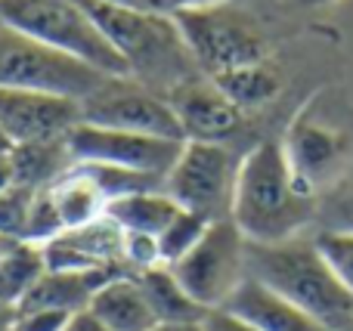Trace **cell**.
Wrapping results in <instances>:
<instances>
[{
    "label": "cell",
    "mask_w": 353,
    "mask_h": 331,
    "mask_svg": "<svg viewBox=\"0 0 353 331\" xmlns=\"http://www.w3.org/2000/svg\"><path fill=\"white\" fill-rule=\"evenodd\" d=\"M232 223L245 242L276 245L304 235L316 220V195L301 189L282 142H257L242 155L232 195Z\"/></svg>",
    "instance_id": "obj_1"
},
{
    "label": "cell",
    "mask_w": 353,
    "mask_h": 331,
    "mask_svg": "<svg viewBox=\"0 0 353 331\" xmlns=\"http://www.w3.org/2000/svg\"><path fill=\"white\" fill-rule=\"evenodd\" d=\"M245 270L251 279L263 282L301 307L307 316L323 322L329 331H350L353 325V295L341 285L329 260L316 248V239L276 242V245H254L245 248Z\"/></svg>",
    "instance_id": "obj_2"
},
{
    "label": "cell",
    "mask_w": 353,
    "mask_h": 331,
    "mask_svg": "<svg viewBox=\"0 0 353 331\" xmlns=\"http://www.w3.org/2000/svg\"><path fill=\"white\" fill-rule=\"evenodd\" d=\"M81 3L128 62L134 81L165 96L176 84L201 74L174 16H165L159 10L105 3V0H81Z\"/></svg>",
    "instance_id": "obj_3"
},
{
    "label": "cell",
    "mask_w": 353,
    "mask_h": 331,
    "mask_svg": "<svg viewBox=\"0 0 353 331\" xmlns=\"http://www.w3.org/2000/svg\"><path fill=\"white\" fill-rule=\"evenodd\" d=\"M0 22L109 78H130L128 62L81 0H0Z\"/></svg>",
    "instance_id": "obj_4"
},
{
    "label": "cell",
    "mask_w": 353,
    "mask_h": 331,
    "mask_svg": "<svg viewBox=\"0 0 353 331\" xmlns=\"http://www.w3.org/2000/svg\"><path fill=\"white\" fill-rule=\"evenodd\" d=\"M174 22L201 74L217 78L232 68L261 65L267 59V37L251 12L232 3L174 12Z\"/></svg>",
    "instance_id": "obj_5"
},
{
    "label": "cell",
    "mask_w": 353,
    "mask_h": 331,
    "mask_svg": "<svg viewBox=\"0 0 353 331\" xmlns=\"http://www.w3.org/2000/svg\"><path fill=\"white\" fill-rule=\"evenodd\" d=\"M109 74L22 34L0 22V87L3 90L56 93L84 103L105 84Z\"/></svg>",
    "instance_id": "obj_6"
},
{
    "label": "cell",
    "mask_w": 353,
    "mask_h": 331,
    "mask_svg": "<svg viewBox=\"0 0 353 331\" xmlns=\"http://www.w3.org/2000/svg\"><path fill=\"white\" fill-rule=\"evenodd\" d=\"M239 164L242 158H236L223 142L186 140L165 180V192L183 211H192L211 223L226 220L232 214Z\"/></svg>",
    "instance_id": "obj_7"
},
{
    "label": "cell",
    "mask_w": 353,
    "mask_h": 331,
    "mask_svg": "<svg viewBox=\"0 0 353 331\" xmlns=\"http://www.w3.org/2000/svg\"><path fill=\"white\" fill-rule=\"evenodd\" d=\"M245 248L248 242L232 223V217L214 220L205 229V235L195 242L192 251H186L176 264H171V273L195 303H201L205 310H223L232 291L248 276Z\"/></svg>",
    "instance_id": "obj_8"
},
{
    "label": "cell",
    "mask_w": 353,
    "mask_h": 331,
    "mask_svg": "<svg viewBox=\"0 0 353 331\" xmlns=\"http://www.w3.org/2000/svg\"><path fill=\"white\" fill-rule=\"evenodd\" d=\"M81 121L109 130L186 142V134L171 103L134 78H105V84L81 103Z\"/></svg>",
    "instance_id": "obj_9"
},
{
    "label": "cell",
    "mask_w": 353,
    "mask_h": 331,
    "mask_svg": "<svg viewBox=\"0 0 353 331\" xmlns=\"http://www.w3.org/2000/svg\"><path fill=\"white\" fill-rule=\"evenodd\" d=\"M65 146L72 161H81V164H112V167H124V171L168 180L183 142L161 140V136L128 134V130H109L81 121L65 136Z\"/></svg>",
    "instance_id": "obj_10"
},
{
    "label": "cell",
    "mask_w": 353,
    "mask_h": 331,
    "mask_svg": "<svg viewBox=\"0 0 353 331\" xmlns=\"http://www.w3.org/2000/svg\"><path fill=\"white\" fill-rule=\"evenodd\" d=\"M282 152H285L288 167H292L294 180L301 183V189H307L316 198L350 167L347 136L341 130L329 127V124L313 121L310 111L294 115V121L288 124Z\"/></svg>",
    "instance_id": "obj_11"
},
{
    "label": "cell",
    "mask_w": 353,
    "mask_h": 331,
    "mask_svg": "<svg viewBox=\"0 0 353 331\" xmlns=\"http://www.w3.org/2000/svg\"><path fill=\"white\" fill-rule=\"evenodd\" d=\"M78 124V99L37 90H3L0 87V130L6 134L12 149L65 140Z\"/></svg>",
    "instance_id": "obj_12"
},
{
    "label": "cell",
    "mask_w": 353,
    "mask_h": 331,
    "mask_svg": "<svg viewBox=\"0 0 353 331\" xmlns=\"http://www.w3.org/2000/svg\"><path fill=\"white\" fill-rule=\"evenodd\" d=\"M165 99L180 118L186 140L226 142L242 124V109L232 105L208 74H195V78L176 84L171 93H165Z\"/></svg>",
    "instance_id": "obj_13"
},
{
    "label": "cell",
    "mask_w": 353,
    "mask_h": 331,
    "mask_svg": "<svg viewBox=\"0 0 353 331\" xmlns=\"http://www.w3.org/2000/svg\"><path fill=\"white\" fill-rule=\"evenodd\" d=\"M223 310L261 331H329L323 322L307 316L301 307H294L292 301H285L282 295H276L273 288H267L251 276H245V282L232 291Z\"/></svg>",
    "instance_id": "obj_14"
},
{
    "label": "cell",
    "mask_w": 353,
    "mask_h": 331,
    "mask_svg": "<svg viewBox=\"0 0 353 331\" xmlns=\"http://www.w3.org/2000/svg\"><path fill=\"white\" fill-rule=\"evenodd\" d=\"M87 310L112 331H152L159 325L152 301L137 273H121L105 285H99Z\"/></svg>",
    "instance_id": "obj_15"
},
{
    "label": "cell",
    "mask_w": 353,
    "mask_h": 331,
    "mask_svg": "<svg viewBox=\"0 0 353 331\" xmlns=\"http://www.w3.org/2000/svg\"><path fill=\"white\" fill-rule=\"evenodd\" d=\"M47 192L65 229L87 226V223L105 217V208H109V195H105L103 183L93 177L90 167L74 164V161L65 173H59L47 186Z\"/></svg>",
    "instance_id": "obj_16"
},
{
    "label": "cell",
    "mask_w": 353,
    "mask_h": 331,
    "mask_svg": "<svg viewBox=\"0 0 353 331\" xmlns=\"http://www.w3.org/2000/svg\"><path fill=\"white\" fill-rule=\"evenodd\" d=\"M180 204L168 195L165 189H149V192H130V195H118L109 202L105 214L128 233H143L159 239L168 226L176 220Z\"/></svg>",
    "instance_id": "obj_17"
},
{
    "label": "cell",
    "mask_w": 353,
    "mask_h": 331,
    "mask_svg": "<svg viewBox=\"0 0 353 331\" xmlns=\"http://www.w3.org/2000/svg\"><path fill=\"white\" fill-rule=\"evenodd\" d=\"M146 288L152 310L159 316V322H205V316L211 310H205L201 303H195L192 297L183 291V285L176 282V276L171 273L168 264H159L152 270L137 273Z\"/></svg>",
    "instance_id": "obj_18"
},
{
    "label": "cell",
    "mask_w": 353,
    "mask_h": 331,
    "mask_svg": "<svg viewBox=\"0 0 353 331\" xmlns=\"http://www.w3.org/2000/svg\"><path fill=\"white\" fill-rule=\"evenodd\" d=\"M10 158H12V167H16V183L31 186V189H43L59 173H65L72 167V155H68L65 140L16 146L10 152Z\"/></svg>",
    "instance_id": "obj_19"
},
{
    "label": "cell",
    "mask_w": 353,
    "mask_h": 331,
    "mask_svg": "<svg viewBox=\"0 0 353 331\" xmlns=\"http://www.w3.org/2000/svg\"><path fill=\"white\" fill-rule=\"evenodd\" d=\"M211 81L226 93V99H230L232 105H239L242 111L267 105L282 87L279 74L270 72L263 62L261 65L232 68V72H223V74H217V78H211Z\"/></svg>",
    "instance_id": "obj_20"
},
{
    "label": "cell",
    "mask_w": 353,
    "mask_h": 331,
    "mask_svg": "<svg viewBox=\"0 0 353 331\" xmlns=\"http://www.w3.org/2000/svg\"><path fill=\"white\" fill-rule=\"evenodd\" d=\"M41 273H43L41 248L28 245V242H19L12 251H6L0 257V303L19 307Z\"/></svg>",
    "instance_id": "obj_21"
},
{
    "label": "cell",
    "mask_w": 353,
    "mask_h": 331,
    "mask_svg": "<svg viewBox=\"0 0 353 331\" xmlns=\"http://www.w3.org/2000/svg\"><path fill=\"white\" fill-rule=\"evenodd\" d=\"M313 226H316V233L353 235V167H347L329 189L319 192Z\"/></svg>",
    "instance_id": "obj_22"
},
{
    "label": "cell",
    "mask_w": 353,
    "mask_h": 331,
    "mask_svg": "<svg viewBox=\"0 0 353 331\" xmlns=\"http://www.w3.org/2000/svg\"><path fill=\"white\" fill-rule=\"evenodd\" d=\"M208 226H211V220H205V217L192 214V211H180V214H176V220L165 229V233L159 235L161 264L171 266V264H176V260H180L186 251H192L195 242L205 235Z\"/></svg>",
    "instance_id": "obj_23"
},
{
    "label": "cell",
    "mask_w": 353,
    "mask_h": 331,
    "mask_svg": "<svg viewBox=\"0 0 353 331\" xmlns=\"http://www.w3.org/2000/svg\"><path fill=\"white\" fill-rule=\"evenodd\" d=\"M37 189L22 183H12L10 189L0 192V233L6 239H25V226H28V214H31V204H34Z\"/></svg>",
    "instance_id": "obj_24"
},
{
    "label": "cell",
    "mask_w": 353,
    "mask_h": 331,
    "mask_svg": "<svg viewBox=\"0 0 353 331\" xmlns=\"http://www.w3.org/2000/svg\"><path fill=\"white\" fill-rule=\"evenodd\" d=\"M316 248L323 251V257L329 260V266L335 270V276L341 279V285L353 295V235L347 233H316Z\"/></svg>",
    "instance_id": "obj_25"
},
{
    "label": "cell",
    "mask_w": 353,
    "mask_h": 331,
    "mask_svg": "<svg viewBox=\"0 0 353 331\" xmlns=\"http://www.w3.org/2000/svg\"><path fill=\"white\" fill-rule=\"evenodd\" d=\"M74 313L65 310H34V313H19L16 331H65Z\"/></svg>",
    "instance_id": "obj_26"
},
{
    "label": "cell",
    "mask_w": 353,
    "mask_h": 331,
    "mask_svg": "<svg viewBox=\"0 0 353 331\" xmlns=\"http://www.w3.org/2000/svg\"><path fill=\"white\" fill-rule=\"evenodd\" d=\"M205 331H261V328H254L251 322H245V319H239V316H232V313H226V310H211V313L205 316Z\"/></svg>",
    "instance_id": "obj_27"
},
{
    "label": "cell",
    "mask_w": 353,
    "mask_h": 331,
    "mask_svg": "<svg viewBox=\"0 0 353 331\" xmlns=\"http://www.w3.org/2000/svg\"><path fill=\"white\" fill-rule=\"evenodd\" d=\"M223 3V0H152V10L174 16V12H186V10H205V6Z\"/></svg>",
    "instance_id": "obj_28"
},
{
    "label": "cell",
    "mask_w": 353,
    "mask_h": 331,
    "mask_svg": "<svg viewBox=\"0 0 353 331\" xmlns=\"http://www.w3.org/2000/svg\"><path fill=\"white\" fill-rule=\"evenodd\" d=\"M65 331H112V328L103 325V322H99L97 316L90 313V310H81V313L72 316V322H68Z\"/></svg>",
    "instance_id": "obj_29"
},
{
    "label": "cell",
    "mask_w": 353,
    "mask_h": 331,
    "mask_svg": "<svg viewBox=\"0 0 353 331\" xmlns=\"http://www.w3.org/2000/svg\"><path fill=\"white\" fill-rule=\"evenodd\" d=\"M16 183V167H12V158L10 152H0V192L10 189Z\"/></svg>",
    "instance_id": "obj_30"
},
{
    "label": "cell",
    "mask_w": 353,
    "mask_h": 331,
    "mask_svg": "<svg viewBox=\"0 0 353 331\" xmlns=\"http://www.w3.org/2000/svg\"><path fill=\"white\" fill-rule=\"evenodd\" d=\"M19 325V307L0 303V331H16Z\"/></svg>",
    "instance_id": "obj_31"
},
{
    "label": "cell",
    "mask_w": 353,
    "mask_h": 331,
    "mask_svg": "<svg viewBox=\"0 0 353 331\" xmlns=\"http://www.w3.org/2000/svg\"><path fill=\"white\" fill-rule=\"evenodd\" d=\"M152 331H205L201 322H159Z\"/></svg>",
    "instance_id": "obj_32"
},
{
    "label": "cell",
    "mask_w": 353,
    "mask_h": 331,
    "mask_svg": "<svg viewBox=\"0 0 353 331\" xmlns=\"http://www.w3.org/2000/svg\"><path fill=\"white\" fill-rule=\"evenodd\" d=\"M105 3H124V6H137V10H152V0H105Z\"/></svg>",
    "instance_id": "obj_33"
},
{
    "label": "cell",
    "mask_w": 353,
    "mask_h": 331,
    "mask_svg": "<svg viewBox=\"0 0 353 331\" xmlns=\"http://www.w3.org/2000/svg\"><path fill=\"white\" fill-rule=\"evenodd\" d=\"M16 245H19V242H16V239H6V235H3V233H0V257H3V254H6V251H12V248H16Z\"/></svg>",
    "instance_id": "obj_34"
},
{
    "label": "cell",
    "mask_w": 353,
    "mask_h": 331,
    "mask_svg": "<svg viewBox=\"0 0 353 331\" xmlns=\"http://www.w3.org/2000/svg\"><path fill=\"white\" fill-rule=\"evenodd\" d=\"M304 6H332V3H338V0H301Z\"/></svg>",
    "instance_id": "obj_35"
},
{
    "label": "cell",
    "mask_w": 353,
    "mask_h": 331,
    "mask_svg": "<svg viewBox=\"0 0 353 331\" xmlns=\"http://www.w3.org/2000/svg\"><path fill=\"white\" fill-rule=\"evenodd\" d=\"M0 152H12V146H10V140H6L3 130H0Z\"/></svg>",
    "instance_id": "obj_36"
},
{
    "label": "cell",
    "mask_w": 353,
    "mask_h": 331,
    "mask_svg": "<svg viewBox=\"0 0 353 331\" xmlns=\"http://www.w3.org/2000/svg\"><path fill=\"white\" fill-rule=\"evenodd\" d=\"M350 331H353V325H350Z\"/></svg>",
    "instance_id": "obj_37"
}]
</instances>
